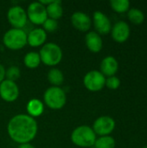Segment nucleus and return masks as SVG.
<instances>
[{
    "label": "nucleus",
    "mask_w": 147,
    "mask_h": 148,
    "mask_svg": "<svg viewBox=\"0 0 147 148\" xmlns=\"http://www.w3.org/2000/svg\"><path fill=\"white\" fill-rule=\"evenodd\" d=\"M8 134L16 143H29L36 135L37 123L29 114H17L10 119L8 123Z\"/></svg>",
    "instance_id": "obj_1"
},
{
    "label": "nucleus",
    "mask_w": 147,
    "mask_h": 148,
    "mask_svg": "<svg viewBox=\"0 0 147 148\" xmlns=\"http://www.w3.org/2000/svg\"><path fill=\"white\" fill-rule=\"evenodd\" d=\"M72 142L80 147H91L96 140V134L93 128L88 126L76 127L71 134Z\"/></svg>",
    "instance_id": "obj_2"
},
{
    "label": "nucleus",
    "mask_w": 147,
    "mask_h": 148,
    "mask_svg": "<svg viewBox=\"0 0 147 148\" xmlns=\"http://www.w3.org/2000/svg\"><path fill=\"white\" fill-rule=\"evenodd\" d=\"M41 62L47 66L57 65L62 58V51L61 48L53 42L46 43L42 46L39 52Z\"/></svg>",
    "instance_id": "obj_3"
},
{
    "label": "nucleus",
    "mask_w": 147,
    "mask_h": 148,
    "mask_svg": "<svg viewBox=\"0 0 147 148\" xmlns=\"http://www.w3.org/2000/svg\"><path fill=\"white\" fill-rule=\"evenodd\" d=\"M4 45L12 50H18L27 44V34L21 29H10L3 36Z\"/></svg>",
    "instance_id": "obj_4"
},
{
    "label": "nucleus",
    "mask_w": 147,
    "mask_h": 148,
    "mask_svg": "<svg viewBox=\"0 0 147 148\" xmlns=\"http://www.w3.org/2000/svg\"><path fill=\"white\" fill-rule=\"evenodd\" d=\"M66 94L59 87L49 88L44 93V102L52 109H61L66 103Z\"/></svg>",
    "instance_id": "obj_5"
},
{
    "label": "nucleus",
    "mask_w": 147,
    "mask_h": 148,
    "mask_svg": "<svg viewBox=\"0 0 147 148\" xmlns=\"http://www.w3.org/2000/svg\"><path fill=\"white\" fill-rule=\"evenodd\" d=\"M84 86L87 89L92 92H97L101 90L106 84V77L101 71L92 70L87 73L83 79Z\"/></svg>",
    "instance_id": "obj_6"
},
{
    "label": "nucleus",
    "mask_w": 147,
    "mask_h": 148,
    "mask_svg": "<svg viewBox=\"0 0 147 148\" xmlns=\"http://www.w3.org/2000/svg\"><path fill=\"white\" fill-rule=\"evenodd\" d=\"M27 16L29 20L34 24H42L48 18L46 7L42 5L40 2L31 3L27 10Z\"/></svg>",
    "instance_id": "obj_7"
},
{
    "label": "nucleus",
    "mask_w": 147,
    "mask_h": 148,
    "mask_svg": "<svg viewBox=\"0 0 147 148\" xmlns=\"http://www.w3.org/2000/svg\"><path fill=\"white\" fill-rule=\"evenodd\" d=\"M115 128V121L110 116H101L94 123L93 130L95 134L100 136L109 135Z\"/></svg>",
    "instance_id": "obj_8"
},
{
    "label": "nucleus",
    "mask_w": 147,
    "mask_h": 148,
    "mask_svg": "<svg viewBox=\"0 0 147 148\" xmlns=\"http://www.w3.org/2000/svg\"><path fill=\"white\" fill-rule=\"evenodd\" d=\"M8 21L14 27V29H23L27 21L28 16L26 11L20 6L11 7L7 13Z\"/></svg>",
    "instance_id": "obj_9"
},
{
    "label": "nucleus",
    "mask_w": 147,
    "mask_h": 148,
    "mask_svg": "<svg viewBox=\"0 0 147 148\" xmlns=\"http://www.w3.org/2000/svg\"><path fill=\"white\" fill-rule=\"evenodd\" d=\"M19 89L14 82L3 80L0 83V96L3 100L8 102H12L17 99Z\"/></svg>",
    "instance_id": "obj_10"
},
{
    "label": "nucleus",
    "mask_w": 147,
    "mask_h": 148,
    "mask_svg": "<svg viewBox=\"0 0 147 148\" xmlns=\"http://www.w3.org/2000/svg\"><path fill=\"white\" fill-rule=\"evenodd\" d=\"M131 29L127 23L124 21H119L117 22L111 29V34L113 39L119 42V43H123L130 36Z\"/></svg>",
    "instance_id": "obj_11"
},
{
    "label": "nucleus",
    "mask_w": 147,
    "mask_h": 148,
    "mask_svg": "<svg viewBox=\"0 0 147 148\" xmlns=\"http://www.w3.org/2000/svg\"><path fill=\"white\" fill-rule=\"evenodd\" d=\"M94 25L99 35H107L111 32L112 24L109 18L101 11H95L94 13Z\"/></svg>",
    "instance_id": "obj_12"
},
{
    "label": "nucleus",
    "mask_w": 147,
    "mask_h": 148,
    "mask_svg": "<svg viewBox=\"0 0 147 148\" xmlns=\"http://www.w3.org/2000/svg\"><path fill=\"white\" fill-rule=\"evenodd\" d=\"M71 22L76 29L83 32L88 31L92 24V21L89 16L81 11L75 12L71 16Z\"/></svg>",
    "instance_id": "obj_13"
},
{
    "label": "nucleus",
    "mask_w": 147,
    "mask_h": 148,
    "mask_svg": "<svg viewBox=\"0 0 147 148\" xmlns=\"http://www.w3.org/2000/svg\"><path fill=\"white\" fill-rule=\"evenodd\" d=\"M118 69L119 62L112 56L105 57L101 62V72L104 76H113L118 72Z\"/></svg>",
    "instance_id": "obj_14"
},
{
    "label": "nucleus",
    "mask_w": 147,
    "mask_h": 148,
    "mask_svg": "<svg viewBox=\"0 0 147 148\" xmlns=\"http://www.w3.org/2000/svg\"><path fill=\"white\" fill-rule=\"evenodd\" d=\"M85 42L88 49L93 53H98L102 49L103 42L101 36L95 31H90L86 35Z\"/></svg>",
    "instance_id": "obj_15"
},
{
    "label": "nucleus",
    "mask_w": 147,
    "mask_h": 148,
    "mask_svg": "<svg viewBox=\"0 0 147 148\" xmlns=\"http://www.w3.org/2000/svg\"><path fill=\"white\" fill-rule=\"evenodd\" d=\"M47 39L46 31L43 29L36 28L27 34V43L31 47H38L45 42Z\"/></svg>",
    "instance_id": "obj_16"
},
{
    "label": "nucleus",
    "mask_w": 147,
    "mask_h": 148,
    "mask_svg": "<svg viewBox=\"0 0 147 148\" xmlns=\"http://www.w3.org/2000/svg\"><path fill=\"white\" fill-rule=\"evenodd\" d=\"M45 7H46V11H47V15L49 18L57 20L62 16L63 9H62L61 1L54 0L50 4Z\"/></svg>",
    "instance_id": "obj_17"
},
{
    "label": "nucleus",
    "mask_w": 147,
    "mask_h": 148,
    "mask_svg": "<svg viewBox=\"0 0 147 148\" xmlns=\"http://www.w3.org/2000/svg\"><path fill=\"white\" fill-rule=\"evenodd\" d=\"M43 108H44L42 102L37 99L30 100L27 105V111L29 113V115L33 118L40 116L43 112Z\"/></svg>",
    "instance_id": "obj_18"
},
{
    "label": "nucleus",
    "mask_w": 147,
    "mask_h": 148,
    "mask_svg": "<svg viewBox=\"0 0 147 148\" xmlns=\"http://www.w3.org/2000/svg\"><path fill=\"white\" fill-rule=\"evenodd\" d=\"M48 80L52 85H54V87H58L62 84L64 81V76L60 69H51L48 73Z\"/></svg>",
    "instance_id": "obj_19"
},
{
    "label": "nucleus",
    "mask_w": 147,
    "mask_h": 148,
    "mask_svg": "<svg viewBox=\"0 0 147 148\" xmlns=\"http://www.w3.org/2000/svg\"><path fill=\"white\" fill-rule=\"evenodd\" d=\"M127 17L129 21L133 24H141L145 21L144 12L137 8L129 9V10L127 11Z\"/></svg>",
    "instance_id": "obj_20"
},
{
    "label": "nucleus",
    "mask_w": 147,
    "mask_h": 148,
    "mask_svg": "<svg viewBox=\"0 0 147 148\" xmlns=\"http://www.w3.org/2000/svg\"><path fill=\"white\" fill-rule=\"evenodd\" d=\"M41 63V58L36 52H29L24 56V64L29 69H36Z\"/></svg>",
    "instance_id": "obj_21"
},
{
    "label": "nucleus",
    "mask_w": 147,
    "mask_h": 148,
    "mask_svg": "<svg viewBox=\"0 0 147 148\" xmlns=\"http://www.w3.org/2000/svg\"><path fill=\"white\" fill-rule=\"evenodd\" d=\"M94 147L95 148H115V140L109 135L101 136L96 139Z\"/></svg>",
    "instance_id": "obj_22"
},
{
    "label": "nucleus",
    "mask_w": 147,
    "mask_h": 148,
    "mask_svg": "<svg viewBox=\"0 0 147 148\" xmlns=\"http://www.w3.org/2000/svg\"><path fill=\"white\" fill-rule=\"evenodd\" d=\"M111 8L117 13H125L129 10L130 2L128 0H112L110 1Z\"/></svg>",
    "instance_id": "obj_23"
},
{
    "label": "nucleus",
    "mask_w": 147,
    "mask_h": 148,
    "mask_svg": "<svg viewBox=\"0 0 147 148\" xmlns=\"http://www.w3.org/2000/svg\"><path fill=\"white\" fill-rule=\"evenodd\" d=\"M21 72L18 67L16 66H11L7 70H5V77L6 80L10 82H16L20 77Z\"/></svg>",
    "instance_id": "obj_24"
},
{
    "label": "nucleus",
    "mask_w": 147,
    "mask_h": 148,
    "mask_svg": "<svg viewBox=\"0 0 147 148\" xmlns=\"http://www.w3.org/2000/svg\"><path fill=\"white\" fill-rule=\"evenodd\" d=\"M105 86H107L109 89H112V90L118 89L120 88V80L115 75L107 77L106 79Z\"/></svg>",
    "instance_id": "obj_25"
},
{
    "label": "nucleus",
    "mask_w": 147,
    "mask_h": 148,
    "mask_svg": "<svg viewBox=\"0 0 147 148\" xmlns=\"http://www.w3.org/2000/svg\"><path fill=\"white\" fill-rule=\"evenodd\" d=\"M43 29L48 32H54L55 30L57 29L58 28V22L57 20L51 19V18H47V20L42 23Z\"/></svg>",
    "instance_id": "obj_26"
},
{
    "label": "nucleus",
    "mask_w": 147,
    "mask_h": 148,
    "mask_svg": "<svg viewBox=\"0 0 147 148\" xmlns=\"http://www.w3.org/2000/svg\"><path fill=\"white\" fill-rule=\"evenodd\" d=\"M4 77H5V69L0 63V83L4 80Z\"/></svg>",
    "instance_id": "obj_27"
},
{
    "label": "nucleus",
    "mask_w": 147,
    "mask_h": 148,
    "mask_svg": "<svg viewBox=\"0 0 147 148\" xmlns=\"http://www.w3.org/2000/svg\"><path fill=\"white\" fill-rule=\"evenodd\" d=\"M18 148H35L32 145H30L29 143H25V144H21Z\"/></svg>",
    "instance_id": "obj_28"
},
{
    "label": "nucleus",
    "mask_w": 147,
    "mask_h": 148,
    "mask_svg": "<svg viewBox=\"0 0 147 148\" xmlns=\"http://www.w3.org/2000/svg\"><path fill=\"white\" fill-rule=\"evenodd\" d=\"M143 148H147V146H146V147H144Z\"/></svg>",
    "instance_id": "obj_29"
}]
</instances>
